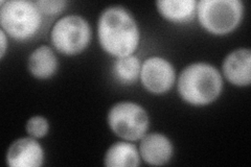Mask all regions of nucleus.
I'll return each instance as SVG.
<instances>
[{
    "label": "nucleus",
    "mask_w": 251,
    "mask_h": 167,
    "mask_svg": "<svg viewBox=\"0 0 251 167\" xmlns=\"http://www.w3.org/2000/svg\"><path fill=\"white\" fill-rule=\"evenodd\" d=\"M100 45L116 59L134 54L140 42V31L133 15L121 5H111L98 21Z\"/></svg>",
    "instance_id": "1"
},
{
    "label": "nucleus",
    "mask_w": 251,
    "mask_h": 167,
    "mask_svg": "<svg viewBox=\"0 0 251 167\" xmlns=\"http://www.w3.org/2000/svg\"><path fill=\"white\" fill-rule=\"evenodd\" d=\"M177 89L180 97L190 105L207 106L221 94L223 78L214 65L204 62L193 63L180 73Z\"/></svg>",
    "instance_id": "2"
},
{
    "label": "nucleus",
    "mask_w": 251,
    "mask_h": 167,
    "mask_svg": "<svg viewBox=\"0 0 251 167\" xmlns=\"http://www.w3.org/2000/svg\"><path fill=\"white\" fill-rule=\"evenodd\" d=\"M1 29L11 38L26 41L42 25V13L36 2L29 0H10L0 2Z\"/></svg>",
    "instance_id": "3"
},
{
    "label": "nucleus",
    "mask_w": 251,
    "mask_h": 167,
    "mask_svg": "<svg viewBox=\"0 0 251 167\" xmlns=\"http://www.w3.org/2000/svg\"><path fill=\"white\" fill-rule=\"evenodd\" d=\"M244 13L240 0H201L197 4V18L208 33L223 36L239 26Z\"/></svg>",
    "instance_id": "4"
},
{
    "label": "nucleus",
    "mask_w": 251,
    "mask_h": 167,
    "mask_svg": "<svg viewBox=\"0 0 251 167\" xmlns=\"http://www.w3.org/2000/svg\"><path fill=\"white\" fill-rule=\"evenodd\" d=\"M107 122L117 137L126 141H137L147 134L150 118L143 106L132 101H121L109 110Z\"/></svg>",
    "instance_id": "5"
},
{
    "label": "nucleus",
    "mask_w": 251,
    "mask_h": 167,
    "mask_svg": "<svg viewBox=\"0 0 251 167\" xmlns=\"http://www.w3.org/2000/svg\"><path fill=\"white\" fill-rule=\"evenodd\" d=\"M50 40L53 48L65 55H75L87 48L91 40L88 21L80 15H67L54 23Z\"/></svg>",
    "instance_id": "6"
},
{
    "label": "nucleus",
    "mask_w": 251,
    "mask_h": 167,
    "mask_svg": "<svg viewBox=\"0 0 251 167\" xmlns=\"http://www.w3.org/2000/svg\"><path fill=\"white\" fill-rule=\"evenodd\" d=\"M140 81L145 88L153 94L170 91L176 81V71L171 63L161 57H150L141 64Z\"/></svg>",
    "instance_id": "7"
},
{
    "label": "nucleus",
    "mask_w": 251,
    "mask_h": 167,
    "mask_svg": "<svg viewBox=\"0 0 251 167\" xmlns=\"http://www.w3.org/2000/svg\"><path fill=\"white\" fill-rule=\"evenodd\" d=\"M5 161L10 167H39L44 163V149L36 138H19L7 148Z\"/></svg>",
    "instance_id": "8"
},
{
    "label": "nucleus",
    "mask_w": 251,
    "mask_h": 167,
    "mask_svg": "<svg viewBox=\"0 0 251 167\" xmlns=\"http://www.w3.org/2000/svg\"><path fill=\"white\" fill-rule=\"evenodd\" d=\"M139 155L143 160L153 166H162L169 163L174 154V146L166 135L160 133L146 134L140 139Z\"/></svg>",
    "instance_id": "9"
},
{
    "label": "nucleus",
    "mask_w": 251,
    "mask_h": 167,
    "mask_svg": "<svg viewBox=\"0 0 251 167\" xmlns=\"http://www.w3.org/2000/svg\"><path fill=\"white\" fill-rule=\"evenodd\" d=\"M223 74L230 84L247 87L251 83V50L238 48L231 51L223 61Z\"/></svg>",
    "instance_id": "10"
},
{
    "label": "nucleus",
    "mask_w": 251,
    "mask_h": 167,
    "mask_svg": "<svg viewBox=\"0 0 251 167\" xmlns=\"http://www.w3.org/2000/svg\"><path fill=\"white\" fill-rule=\"evenodd\" d=\"M196 0H158L156 1L157 11L162 17L177 24H185L197 16Z\"/></svg>",
    "instance_id": "11"
},
{
    "label": "nucleus",
    "mask_w": 251,
    "mask_h": 167,
    "mask_svg": "<svg viewBox=\"0 0 251 167\" xmlns=\"http://www.w3.org/2000/svg\"><path fill=\"white\" fill-rule=\"evenodd\" d=\"M59 62L52 48L47 45L39 46L29 54L27 68L30 74L39 79L50 78L57 72Z\"/></svg>",
    "instance_id": "12"
},
{
    "label": "nucleus",
    "mask_w": 251,
    "mask_h": 167,
    "mask_svg": "<svg viewBox=\"0 0 251 167\" xmlns=\"http://www.w3.org/2000/svg\"><path fill=\"white\" fill-rule=\"evenodd\" d=\"M140 155L136 145L130 142H115L108 148L104 157L107 167H136L140 164Z\"/></svg>",
    "instance_id": "13"
},
{
    "label": "nucleus",
    "mask_w": 251,
    "mask_h": 167,
    "mask_svg": "<svg viewBox=\"0 0 251 167\" xmlns=\"http://www.w3.org/2000/svg\"><path fill=\"white\" fill-rule=\"evenodd\" d=\"M141 63L134 54L117 58L113 64V75L123 85L134 84L140 76Z\"/></svg>",
    "instance_id": "14"
},
{
    "label": "nucleus",
    "mask_w": 251,
    "mask_h": 167,
    "mask_svg": "<svg viewBox=\"0 0 251 167\" xmlns=\"http://www.w3.org/2000/svg\"><path fill=\"white\" fill-rule=\"evenodd\" d=\"M25 129L30 137L40 139L45 137L47 133H49L50 123L45 117L36 115L28 119L25 125Z\"/></svg>",
    "instance_id": "15"
},
{
    "label": "nucleus",
    "mask_w": 251,
    "mask_h": 167,
    "mask_svg": "<svg viewBox=\"0 0 251 167\" xmlns=\"http://www.w3.org/2000/svg\"><path fill=\"white\" fill-rule=\"evenodd\" d=\"M42 14L58 15L65 10L67 2L64 0H39L36 1Z\"/></svg>",
    "instance_id": "16"
},
{
    "label": "nucleus",
    "mask_w": 251,
    "mask_h": 167,
    "mask_svg": "<svg viewBox=\"0 0 251 167\" xmlns=\"http://www.w3.org/2000/svg\"><path fill=\"white\" fill-rule=\"evenodd\" d=\"M0 45H1V47H0V58L2 59L4 57L6 48H7L6 34L4 33L2 29H0Z\"/></svg>",
    "instance_id": "17"
}]
</instances>
